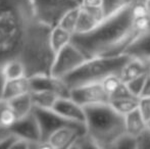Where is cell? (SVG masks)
<instances>
[{
  "label": "cell",
  "mask_w": 150,
  "mask_h": 149,
  "mask_svg": "<svg viewBox=\"0 0 150 149\" xmlns=\"http://www.w3.org/2000/svg\"><path fill=\"white\" fill-rule=\"evenodd\" d=\"M147 73H149V70L142 62L137 59H134V58H130V60L122 68L120 76L127 83V82L133 80L134 78L139 77V76L143 74H147Z\"/></svg>",
  "instance_id": "cell-18"
},
{
  "label": "cell",
  "mask_w": 150,
  "mask_h": 149,
  "mask_svg": "<svg viewBox=\"0 0 150 149\" xmlns=\"http://www.w3.org/2000/svg\"><path fill=\"white\" fill-rule=\"evenodd\" d=\"M86 132L93 138L98 148H111L126 133L125 115L115 109L109 102L84 106Z\"/></svg>",
  "instance_id": "cell-3"
},
{
  "label": "cell",
  "mask_w": 150,
  "mask_h": 149,
  "mask_svg": "<svg viewBox=\"0 0 150 149\" xmlns=\"http://www.w3.org/2000/svg\"><path fill=\"white\" fill-rule=\"evenodd\" d=\"M138 109L144 119L150 124V97H140L139 98Z\"/></svg>",
  "instance_id": "cell-27"
},
{
  "label": "cell",
  "mask_w": 150,
  "mask_h": 149,
  "mask_svg": "<svg viewBox=\"0 0 150 149\" xmlns=\"http://www.w3.org/2000/svg\"><path fill=\"white\" fill-rule=\"evenodd\" d=\"M109 103L115 107L117 112L122 115H127L128 113L134 112L139 106V98L137 97H125L119 99L110 100Z\"/></svg>",
  "instance_id": "cell-22"
},
{
  "label": "cell",
  "mask_w": 150,
  "mask_h": 149,
  "mask_svg": "<svg viewBox=\"0 0 150 149\" xmlns=\"http://www.w3.org/2000/svg\"><path fill=\"white\" fill-rule=\"evenodd\" d=\"M149 73L147 74H143L139 77H136L134 78L133 80L131 81L127 82V86H128V89L130 90L131 94L135 97L139 98L141 95V92L143 90V87H144V84L146 82V79H147V76H148Z\"/></svg>",
  "instance_id": "cell-24"
},
{
  "label": "cell",
  "mask_w": 150,
  "mask_h": 149,
  "mask_svg": "<svg viewBox=\"0 0 150 149\" xmlns=\"http://www.w3.org/2000/svg\"><path fill=\"white\" fill-rule=\"evenodd\" d=\"M80 9H81L80 5H78L69 9L67 11H65L63 13V16L60 18L57 25L61 27V28H63L64 30L71 32V34H75L76 28H77L78 25V20H79L80 16Z\"/></svg>",
  "instance_id": "cell-21"
},
{
  "label": "cell",
  "mask_w": 150,
  "mask_h": 149,
  "mask_svg": "<svg viewBox=\"0 0 150 149\" xmlns=\"http://www.w3.org/2000/svg\"><path fill=\"white\" fill-rule=\"evenodd\" d=\"M69 148H98L97 144L87 132L79 135L73 142Z\"/></svg>",
  "instance_id": "cell-26"
},
{
  "label": "cell",
  "mask_w": 150,
  "mask_h": 149,
  "mask_svg": "<svg viewBox=\"0 0 150 149\" xmlns=\"http://www.w3.org/2000/svg\"><path fill=\"white\" fill-rule=\"evenodd\" d=\"M125 123H126V133L136 138H140L148 131L149 124L144 119L138 108L125 115Z\"/></svg>",
  "instance_id": "cell-15"
},
{
  "label": "cell",
  "mask_w": 150,
  "mask_h": 149,
  "mask_svg": "<svg viewBox=\"0 0 150 149\" xmlns=\"http://www.w3.org/2000/svg\"><path fill=\"white\" fill-rule=\"evenodd\" d=\"M77 1H78V2H79V3H80V2H81V0H77Z\"/></svg>",
  "instance_id": "cell-32"
},
{
  "label": "cell",
  "mask_w": 150,
  "mask_h": 149,
  "mask_svg": "<svg viewBox=\"0 0 150 149\" xmlns=\"http://www.w3.org/2000/svg\"><path fill=\"white\" fill-rule=\"evenodd\" d=\"M87 59L85 54L71 42L54 54L50 75L62 79Z\"/></svg>",
  "instance_id": "cell-5"
},
{
  "label": "cell",
  "mask_w": 150,
  "mask_h": 149,
  "mask_svg": "<svg viewBox=\"0 0 150 149\" xmlns=\"http://www.w3.org/2000/svg\"><path fill=\"white\" fill-rule=\"evenodd\" d=\"M38 13L44 22L55 26L65 11L80 5L77 0H33Z\"/></svg>",
  "instance_id": "cell-6"
},
{
  "label": "cell",
  "mask_w": 150,
  "mask_h": 149,
  "mask_svg": "<svg viewBox=\"0 0 150 149\" xmlns=\"http://www.w3.org/2000/svg\"><path fill=\"white\" fill-rule=\"evenodd\" d=\"M143 2V1H144V0H135V2Z\"/></svg>",
  "instance_id": "cell-31"
},
{
  "label": "cell",
  "mask_w": 150,
  "mask_h": 149,
  "mask_svg": "<svg viewBox=\"0 0 150 149\" xmlns=\"http://www.w3.org/2000/svg\"><path fill=\"white\" fill-rule=\"evenodd\" d=\"M130 58L127 54L88 58L79 68L62 78V80L69 89L86 84L102 83L109 76L120 75Z\"/></svg>",
  "instance_id": "cell-4"
},
{
  "label": "cell",
  "mask_w": 150,
  "mask_h": 149,
  "mask_svg": "<svg viewBox=\"0 0 150 149\" xmlns=\"http://www.w3.org/2000/svg\"><path fill=\"white\" fill-rule=\"evenodd\" d=\"M111 148H139V139L128 133H125L115 141Z\"/></svg>",
  "instance_id": "cell-25"
},
{
  "label": "cell",
  "mask_w": 150,
  "mask_h": 149,
  "mask_svg": "<svg viewBox=\"0 0 150 149\" xmlns=\"http://www.w3.org/2000/svg\"><path fill=\"white\" fill-rule=\"evenodd\" d=\"M10 133H11V132H10L9 129H5V128L0 127V143H1Z\"/></svg>",
  "instance_id": "cell-29"
},
{
  "label": "cell",
  "mask_w": 150,
  "mask_h": 149,
  "mask_svg": "<svg viewBox=\"0 0 150 149\" xmlns=\"http://www.w3.org/2000/svg\"><path fill=\"white\" fill-rule=\"evenodd\" d=\"M29 92H31L29 77H23L14 80H6L2 87L0 98L8 101L12 98L29 93Z\"/></svg>",
  "instance_id": "cell-13"
},
{
  "label": "cell",
  "mask_w": 150,
  "mask_h": 149,
  "mask_svg": "<svg viewBox=\"0 0 150 149\" xmlns=\"http://www.w3.org/2000/svg\"><path fill=\"white\" fill-rule=\"evenodd\" d=\"M125 54L141 61L150 72V26L137 35Z\"/></svg>",
  "instance_id": "cell-10"
},
{
  "label": "cell",
  "mask_w": 150,
  "mask_h": 149,
  "mask_svg": "<svg viewBox=\"0 0 150 149\" xmlns=\"http://www.w3.org/2000/svg\"><path fill=\"white\" fill-rule=\"evenodd\" d=\"M140 97H150V73L147 76L146 82L144 84V87H143V90L141 92Z\"/></svg>",
  "instance_id": "cell-28"
},
{
  "label": "cell",
  "mask_w": 150,
  "mask_h": 149,
  "mask_svg": "<svg viewBox=\"0 0 150 149\" xmlns=\"http://www.w3.org/2000/svg\"><path fill=\"white\" fill-rule=\"evenodd\" d=\"M3 77L5 81L28 77L26 64L21 60H11V61L7 62L3 68Z\"/></svg>",
  "instance_id": "cell-20"
},
{
  "label": "cell",
  "mask_w": 150,
  "mask_h": 149,
  "mask_svg": "<svg viewBox=\"0 0 150 149\" xmlns=\"http://www.w3.org/2000/svg\"><path fill=\"white\" fill-rule=\"evenodd\" d=\"M149 73H150V72H149Z\"/></svg>",
  "instance_id": "cell-33"
},
{
  "label": "cell",
  "mask_w": 150,
  "mask_h": 149,
  "mask_svg": "<svg viewBox=\"0 0 150 149\" xmlns=\"http://www.w3.org/2000/svg\"><path fill=\"white\" fill-rule=\"evenodd\" d=\"M71 97L82 106L100 102H109L102 83H91L71 89Z\"/></svg>",
  "instance_id": "cell-7"
},
{
  "label": "cell",
  "mask_w": 150,
  "mask_h": 149,
  "mask_svg": "<svg viewBox=\"0 0 150 149\" xmlns=\"http://www.w3.org/2000/svg\"><path fill=\"white\" fill-rule=\"evenodd\" d=\"M51 29L33 0H0V95L5 82L3 68L11 60L24 62L28 77L50 75L54 58Z\"/></svg>",
  "instance_id": "cell-1"
},
{
  "label": "cell",
  "mask_w": 150,
  "mask_h": 149,
  "mask_svg": "<svg viewBox=\"0 0 150 149\" xmlns=\"http://www.w3.org/2000/svg\"><path fill=\"white\" fill-rule=\"evenodd\" d=\"M80 16L75 34L90 32L104 20L102 7H85L80 5Z\"/></svg>",
  "instance_id": "cell-12"
},
{
  "label": "cell",
  "mask_w": 150,
  "mask_h": 149,
  "mask_svg": "<svg viewBox=\"0 0 150 149\" xmlns=\"http://www.w3.org/2000/svg\"><path fill=\"white\" fill-rule=\"evenodd\" d=\"M102 85L108 95L109 101L113 99H119V98L135 97L131 94L127 83L120 78V75H112L107 77L102 82Z\"/></svg>",
  "instance_id": "cell-14"
},
{
  "label": "cell",
  "mask_w": 150,
  "mask_h": 149,
  "mask_svg": "<svg viewBox=\"0 0 150 149\" xmlns=\"http://www.w3.org/2000/svg\"><path fill=\"white\" fill-rule=\"evenodd\" d=\"M135 0H102V11L104 18L117 13L120 10L129 7Z\"/></svg>",
  "instance_id": "cell-23"
},
{
  "label": "cell",
  "mask_w": 150,
  "mask_h": 149,
  "mask_svg": "<svg viewBox=\"0 0 150 149\" xmlns=\"http://www.w3.org/2000/svg\"><path fill=\"white\" fill-rule=\"evenodd\" d=\"M7 102L10 107L13 109V112H16V114L18 115V119H22V117L28 115L34 109V103L31 96V92L12 98V99L8 100Z\"/></svg>",
  "instance_id": "cell-17"
},
{
  "label": "cell",
  "mask_w": 150,
  "mask_h": 149,
  "mask_svg": "<svg viewBox=\"0 0 150 149\" xmlns=\"http://www.w3.org/2000/svg\"><path fill=\"white\" fill-rule=\"evenodd\" d=\"M31 96L35 107L51 109L56 100L60 97L52 91H31Z\"/></svg>",
  "instance_id": "cell-19"
},
{
  "label": "cell",
  "mask_w": 150,
  "mask_h": 149,
  "mask_svg": "<svg viewBox=\"0 0 150 149\" xmlns=\"http://www.w3.org/2000/svg\"><path fill=\"white\" fill-rule=\"evenodd\" d=\"M9 130L12 134L18 136V138L37 142V143L42 142L41 126H40V121L34 109L28 115L18 119Z\"/></svg>",
  "instance_id": "cell-8"
},
{
  "label": "cell",
  "mask_w": 150,
  "mask_h": 149,
  "mask_svg": "<svg viewBox=\"0 0 150 149\" xmlns=\"http://www.w3.org/2000/svg\"><path fill=\"white\" fill-rule=\"evenodd\" d=\"M29 79L31 91H52L59 96H71V89L60 78H56L52 75H36L29 77Z\"/></svg>",
  "instance_id": "cell-9"
},
{
  "label": "cell",
  "mask_w": 150,
  "mask_h": 149,
  "mask_svg": "<svg viewBox=\"0 0 150 149\" xmlns=\"http://www.w3.org/2000/svg\"><path fill=\"white\" fill-rule=\"evenodd\" d=\"M133 4L104 18L90 32L74 34L71 43L87 58L125 54L127 48L140 33L135 24Z\"/></svg>",
  "instance_id": "cell-2"
},
{
  "label": "cell",
  "mask_w": 150,
  "mask_h": 149,
  "mask_svg": "<svg viewBox=\"0 0 150 149\" xmlns=\"http://www.w3.org/2000/svg\"><path fill=\"white\" fill-rule=\"evenodd\" d=\"M144 4L146 6V10H147V14H148V18H150V0H144Z\"/></svg>",
  "instance_id": "cell-30"
},
{
  "label": "cell",
  "mask_w": 150,
  "mask_h": 149,
  "mask_svg": "<svg viewBox=\"0 0 150 149\" xmlns=\"http://www.w3.org/2000/svg\"><path fill=\"white\" fill-rule=\"evenodd\" d=\"M51 109L64 119L85 125L86 114L84 106L75 101L71 96L69 97L60 96Z\"/></svg>",
  "instance_id": "cell-11"
},
{
  "label": "cell",
  "mask_w": 150,
  "mask_h": 149,
  "mask_svg": "<svg viewBox=\"0 0 150 149\" xmlns=\"http://www.w3.org/2000/svg\"><path fill=\"white\" fill-rule=\"evenodd\" d=\"M73 35L74 34H71L69 31L64 30V29L61 28L58 25H55V26L52 27L51 32H50L49 41L53 53L55 54L60 49H62L64 46H67V44L71 43Z\"/></svg>",
  "instance_id": "cell-16"
}]
</instances>
